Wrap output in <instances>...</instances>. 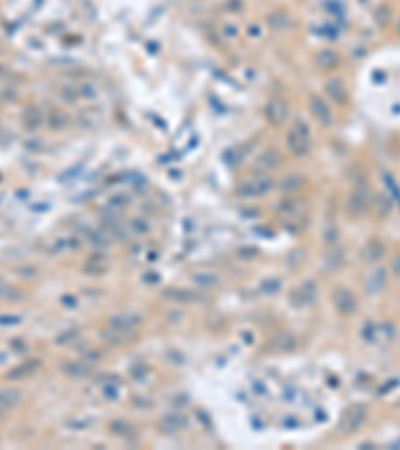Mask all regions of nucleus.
<instances>
[{
    "label": "nucleus",
    "instance_id": "f257e3e1",
    "mask_svg": "<svg viewBox=\"0 0 400 450\" xmlns=\"http://www.w3.org/2000/svg\"><path fill=\"white\" fill-rule=\"evenodd\" d=\"M286 142H288V146H290V150H292L294 154H298V156L306 154L308 150H310V130H308V124L302 122V120H298L294 124V128L288 132Z\"/></svg>",
    "mask_w": 400,
    "mask_h": 450
},
{
    "label": "nucleus",
    "instance_id": "f03ea898",
    "mask_svg": "<svg viewBox=\"0 0 400 450\" xmlns=\"http://www.w3.org/2000/svg\"><path fill=\"white\" fill-rule=\"evenodd\" d=\"M366 414H368V410H366L364 404H352V406L346 408L340 426H342L346 432H354V430H358V428L364 424Z\"/></svg>",
    "mask_w": 400,
    "mask_h": 450
},
{
    "label": "nucleus",
    "instance_id": "7ed1b4c3",
    "mask_svg": "<svg viewBox=\"0 0 400 450\" xmlns=\"http://www.w3.org/2000/svg\"><path fill=\"white\" fill-rule=\"evenodd\" d=\"M332 300H334L336 308H338L342 314H346V316L352 314V312L356 310V298H354V294H352L348 288H344V286H338V288L334 290Z\"/></svg>",
    "mask_w": 400,
    "mask_h": 450
},
{
    "label": "nucleus",
    "instance_id": "20e7f679",
    "mask_svg": "<svg viewBox=\"0 0 400 450\" xmlns=\"http://www.w3.org/2000/svg\"><path fill=\"white\" fill-rule=\"evenodd\" d=\"M310 108H312V114L316 116V120L320 122V124H324V126H328V124H332V112H330V108H328V104L320 98V96H312L310 98Z\"/></svg>",
    "mask_w": 400,
    "mask_h": 450
},
{
    "label": "nucleus",
    "instance_id": "39448f33",
    "mask_svg": "<svg viewBox=\"0 0 400 450\" xmlns=\"http://www.w3.org/2000/svg\"><path fill=\"white\" fill-rule=\"evenodd\" d=\"M368 208V196L364 190H354L348 200V212L350 216H362Z\"/></svg>",
    "mask_w": 400,
    "mask_h": 450
},
{
    "label": "nucleus",
    "instance_id": "423d86ee",
    "mask_svg": "<svg viewBox=\"0 0 400 450\" xmlns=\"http://www.w3.org/2000/svg\"><path fill=\"white\" fill-rule=\"evenodd\" d=\"M384 254H386V244H384L382 240H378V238L368 240L366 246H364V250H362V256H364L366 262H376V260H380Z\"/></svg>",
    "mask_w": 400,
    "mask_h": 450
},
{
    "label": "nucleus",
    "instance_id": "0eeeda50",
    "mask_svg": "<svg viewBox=\"0 0 400 450\" xmlns=\"http://www.w3.org/2000/svg\"><path fill=\"white\" fill-rule=\"evenodd\" d=\"M22 400V392L14 386H8V388H0V406L4 410H10L14 406H18Z\"/></svg>",
    "mask_w": 400,
    "mask_h": 450
},
{
    "label": "nucleus",
    "instance_id": "6e6552de",
    "mask_svg": "<svg viewBox=\"0 0 400 450\" xmlns=\"http://www.w3.org/2000/svg\"><path fill=\"white\" fill-rule=\"evenodd\" d=\"M266 118H268L272 124H282L284 118H286V106L282 100L274 98L268 102V106H266Z\"/></svg>",
    "mask_w": 400,
    "mask_h": 450
},
{
    "label": "nucleus",
    "instance_id": "1a4fd4ad",
    "mask_svg": "<svg viewBox=\"0 0 400 450\" xmlns=\"http://www.w3.org/2000/svg\"><path fill=\"white\" fill-rule=\"evenodd\" d=\"M270 188H272V180L270 178H266V182H264V178H258V180L242 184L238 188V192L240 194H264V192H268Z\"/></svg>",
    "mask_w": 400,
    "mask_h": 450
},
{
    "label": "nucleus",
    "instance_id": "9d476101",
    "mask_svg": "<svg viewBox=\"0 0 400 450\" xmlns=\"http://www.w3.org/2000/svg\"><path fill=\"white\" fill-rule=\"evenodd\" d=\"M386 280H388L386 268H378V270H374V272L368 276V280H366V290H368L370 294L380 292V290L386 286Z\"/></svg>",
    "mask_w": 400,
    "mask_h": 450
},
{
    "label": "nucleus",
    "instance_id": "9b49d317",
    "mask_svg": "<svg viewBox=\"0 0 400 450\" xmlns=\"http://www.w3.org/2000/svg\"><path fill=\"white\" fill-rule=\"evenodd\" d=\"M326 92H328V96H330L334 102H338V104H344V102H346V88H344V82H342L340 78L328 80V82H326Z\"/></svg>",
    "mask_w": 400,
    "mask_h": 450
},
{
    "label": "nucleus",
    "instance_id": "f8f14e48",
    "mask_svg": "<svg viewBox=\"0 0 400 450\" xmlns=\"http://www.w3.org/2000/svg\"><path fill=\"white\" fill-rule=\"evenodd\" d=\"M22 122L26 126V130H36L42 124V110L36 106H28L22 114Z\"/></svg>",
    "mask_w": 400,
    "mask_h": 450
},
{
    "label": "nucleus",
    "instance_id": "ddd939ff",
    "mask_svg": "<svg viewBox=\"0 0 400 450\" xmlns=\"http://www.w3.org/2000/svg\"><path fill=\"white\" fill-rule=\"evenodd\" d=\"M338 54L334 52V50H324V52H320L318 56H316V64L320 66V68H334L336 64H338Z\"/></svg>",
    "mask_w": 400,
    "mask_h": 450
},
{
    "label": "nucleus",
    "instance_id": "4468645a",
    "mask_svg": "<svg viewBox=\"0 0 400 450\" xmlns=\"http://www.w3.org/2000/svg\"><path fill=\"white\" fill-rule=\"evenodd\" d=\"M374 210H376V214L378 216H386L388 212H390V208H392V202L384 196V194H376V200H374Z\"/></svg>",
    "mask_w": 400,
    "mask_h": 450
},
{
    "label": "nucleus",
    "instance_id": "2eb2a0df",
    "mask_svg": "<svg viewBox=\"0 0 400 450\" xmlns=\"http://www.w3.org/2000/svg\"><path fill=\"white\" fill-rule=\"evenodd\" d=\"M0 298H6V300H20L22 298V292L14 286H0Z\"/></svg>",
    "mask_w": 400,
    "mask_h": 450
},
{
    "label": "nucleus",
    "instance_id": "dca6fc26",
    "mask_svg": "<svg viewBox=\"0 0 400 450\" xmlns=\"http://www.w3.org/2000/svg\"><path fill=\"white\" fill-rule=\"evenodd\" d=\"M38 362L34 360V362H30V364H22V366H18L16 370H10L8 372V378H20V376H24V374H28V372H32L34 368L32 366H36Z\"/></svg>",
    "mask_w": 400,
    "mask_h": 450
},
{
    "label": "nucleus",
    "instance_id": "f3484780",
    "mask_svg": "<svg viewBox=\"0 0 400 450\" xmlns=\"http://www.w3.org/2000/svg\"><path fill=\"white\" fill-rule=\"evenodd\" d=\"M304 184V180L298 176V174H290V176H286V190H290V192H296L300 186Z\"/></svg>",
    "mask_w": 400,
    "mask_h": 450
},
{
    "label": "nucleus",
    "instance_id": "a211bd4d",
    "mask_svg": "<svg viewBox=\"0 0 400 450\" xmlns=\"http://www.w3.org/2000/svg\"><path fill=\"white\" fill-rule=\"evenodd\" d=\"M260 160H262V164H266L268 168H274V166L278 164V154L274 152V150H268L266 154L260 156Z\"/></svg>",
    "mask_w": 400,
    "mask_h": 450
},
{
    "label": "nucleus",
    "instance_id": "6ab92c4d",
    "mask_svg": "<svg viewBox=\"0 0 400 450\" xmlns=\"http://www.w3.org/2000/svg\"><path fill=\"white\" fill-rule=\"evenodd\" d=\"M64 124H66V116H64L62 112L56 110V112L50 114V126H52V128H62Z\"/></svg>",
    "mask_w": 400,
    "mask_h": 450
},
{
    "label": "nucleus",
    "instance_id": "aec40b11",
    "mask_svg": "<svg viewBox=\"0 0 400 450\" xmlns=\"http://www.w3.org/2000/svg\"><path fill=\"white\" fill-rule=\"evenodd\" d=\"M386 14H390V10L386 8V6H382L378 12H376V22L380 24V26H386L388 24V20H390V16H386Z\"/></svg>",
    "mask_w": 400,
    "mask_h": 450
},
{
    "label": "nucleus",
    "instance_id": "412c9836",
    "mask_svg": "<svg viewBox=\"0 0 400 450\" xmlns=\"http://www.w3.org/2000/svg\"><path fill=\"white\" fill-rule=\"evenodd\" d=\"M390 268H392V274H394L396 278H400V254H396V256L392 258Z\"/></svg>",
    "mask_w": 400,
    "mask_h": 450
},
{
    "label": "nucleus",
    "instance_id": "4be33fe9",
    "mask_svg": "<svg viewBox=\"0 0 400 450\" xmlns=\"http://www.w3.org/2000/svg\"><path fill=\"white\" fill-rule=\"evenodd\" d=\"M20 316H0V324H20Z\"/></svg>",
    "mask_w": 400,
    "mask_h": 450
},
{
    "label": "nucleus",
    "instance_id": "5701e85b",
    "mask_svg": "<svg viewBox=\"0 0 400 450\" xmlns=\"http://www.w3.org/2000/svg\"><path fill=\"white\" fill-rule=\"evenodd\" d=\"M18 274H20V276H28V278H30V276H34V274H36V270H34V268H18Z\"/></svg>",
    "mask_w": 400,
    "mask_h": 450
},
{
    "label": "nucleus",
    "instance_id": "b1692460",
    "mask_svg": "<svg viewBox=\"0 0 400 450\" xmlns=\"http://www.w3.org/2000/svg\"><path fill=\"white\" fill-rule=\"evenodd\" d=\"M398 34H400V24H398Z\"/></svg>",
    "mask_w": 400,
    "mask_h": 450
},
{
    "label": "nucleus",
    "instance_id": "393cba45",
    "mask_svg": "<svg viewBox=\"0 0 400 450\" xmlns=\"http://www.w3.org/2000/svg\"><path fill=\"white\" fill-rule=\"evenodd\" d=\"M0 72H2V68H0Z\"/></svg>",
    "mask_w": 400,
    "mask_h": 450
}]
</instances>
